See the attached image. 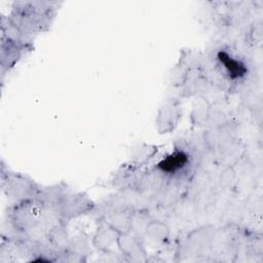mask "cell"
I'll return each mask as SVG.
<instances>
[{
  "label": "cell",
  "instance_id": "cell-5",
  "mask_svg": "<svg viewBox=\"0 0 263 263\" xmlns=\"http://www.w3.org/2000/svg\"><path fill=\"white\" fill-rule=\"evenodd\" d=\"M165 227L161 224H154V227L152 225H150L148 232L149 234L155 238V239H163L166 235H165Z\"/></svg>",
  "mask_w": 263,
  "mask_h": 263
},
{
  "label": "cell",
  "instance_id": "cell-4",
  "mask_svg": "<svg viewBox=\"0 0 263 263\" xmlns=\"http://www.w3.org/2000/svg\"><path fill=\"white\" fill-rule=\"evenodd\" d=\"M103 231L101 233H99V235L97 236L98 239V248L100 249H104V248H108L115 238V235L113 233L114 229L111 230H106V229H102Z\"/></svg>",
  "mask_w": 263,
  "mask_h": 263
},
{
  "label": "cell",
  "instance_id": "cell-1",
  "mask_svg": "<svg viewBox=\"0 0 263 263\" xmlns=\"http://www.w3.org/2000/svg\"><path fill=\"white\" fill-rule=\"evenodd\" d=\"M218 59L223 64L225 70L227 71L231 79H239L243 77L247 73V68L243 63L232 58L226 51H220L218 53Z\"/></svg>",
  "mask_w": 263,
  "mask_h": 263
},
{
  "label": "cell",
  "instance_id": "cell-2",
  "mask_svg": "<svg viewBox=\"0 0 263 263\" xmlns=\"http://www.w3.org/2000/svg\"><path fill=\"white\" fill-rule=\"evenodd\" d=\"M188 163V156L183 151H175L158 163V167L167 174H175Z\"/></svg>",
  "mask_w": 263,
  "mask_h": 263
},
{
  "label": "cell",
  "instance_id": "cell-3",
  "mask_svg": "<svg viewBox=\"0 0 263 263\" xmlns=\"http://www.w3.org/2000/svg\"><path fill=\"white\" fill-rule=\"evenodd\" d=\"M117 243L121 249L122 253L125 254V256L138 257L140 259V256L144 254V252L140 248V243L136 240V238L130 237L128 235H120L117 238Z\"/></svg>",
  "mask_w": 263,
  "mask_h": 263
}]
</instances>
